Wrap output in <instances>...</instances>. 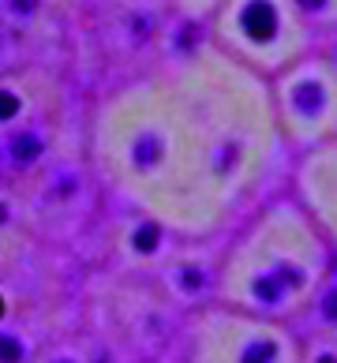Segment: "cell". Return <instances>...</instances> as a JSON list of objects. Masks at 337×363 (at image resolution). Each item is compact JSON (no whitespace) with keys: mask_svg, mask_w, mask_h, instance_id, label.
I'll return each mask as SVG.
<instances>
[{"mask_svg":"<svg viewBox=\"0 0 337 363\" xmlns=\"http://www.w3.org/2000/svg\"><path fill=\"white\" fill-rule=\"evenodd\" d=\"M0 221H4V206H0Z\"/></svg>","mask_w":337,"mask_h":363,"instance_id":"cell-11","label":"cell"},{"mask_svg":"<svg viewBox=\"0 0 337 363\" xmlns=\"http://www.w3.org/2000/svg\"><path fill=\"white\" fill-rule=\"evenodd\" d=\"M135 244H139L143 251H154V244H158V233H154L150 225H143L139 233H135Z\"/></svg>","mask_w":337,"mask_h":363,"instance_id":"cell-4","label":"cell"},{"mask_svg":"<svg viewBox=\"0 0 337 363\" xmlns=\"http://www.w3.org/2000/svg\"><path fill=\"white\" fill-rule=\"evenodd\" d=\"M19 359H23V345H19V337L4 333V337H0V363H19Z\"/></svg>","mask_w":337,"mask_h":363,"instance_id":"cell-3","label":"cell"},{"mask_svg":"<svg viewBox=\"0 0 337 363\" xmlns=\"http://www.w3.org/2000/svg\"><path fill=\"white\" fill-rule=\"evenodd\" d=\"M300 105H304V109H315V90H311V86L300 90Z\"/></svg>","mask_w":337,"mask_h":363,"instance_id":"cell-8","label":"cell"},{"mask_svg":"<svg viewBox=\"0 0 337 363\" xmlns=\"http://www.w3.org/2000/svg\"><path fill=\"white\" fill-rule=\"evenodd\" d=\"M326 318H337V289L330 292V300H326Z\"/></svg>","mask_w":337,"mask_h":363,"instance_id":"cell-9","label":"cell"},{"mask_svg":"<svg viewBox=\"0 0 337 363\" xmlns=\"http://www.w3.org/2000/svg\"><path fill=\"white\" fill-rule=\"evenodd\" d=\"M11 154H16L19 161H34L38 154H42V143H38L34 135H19L16 143H11Z\"/></svg>","mask_w":337,"mask_h":363,"instance_id":"cell-2","label":"cell"},{"mask_svg":"<svg viewBox=\"0 0 337 363\" xmlns=\"http://www.w3.org/2000/svg\"><path fill=\"white\" fill-rule=\"evenodd\" d=\"M248 30L259 34V38H266L270 30H274V11H270L266 4H255V8L248 11Z\"/></svg>","mask_w":337,"mask_h":363,"instance_id":"cell-1","label":"cell"},{"mask_svg":"<svg viewBox=\"0 0 337 363\" xmlns=\"http://www.w3.org/2000/svg\"><path fill=\"white\" fill-rule=\"evenodd\" d=\"M274 359V345H263V348H251L248 352V363H270Z\"/></svg>","mask_w":337,"mask_h":363,"instance_id":"cell-5","label":"cell"},{"mask_svg":"<svg viewBox=\"0 0 337 363\" xmlns=\"http://www.w3.org/2000/svg\"><path fill=\"white\" fill-rule=\"evenodd\" d=\"M304 4H311V8H315V4H319V0H304Z\"/></svg>","mask_w":337,"mask_h":363,"instance_id":"cell-10","label":"cell"},{"mask_svg":"<svg viewBox=\"0 0 337 363\" xmlns=\"http://www.w3.org/2000/svg\"><path fill=\"white\" fill-rule=\"evenodd\" d=\"M16 109H19V101L11 98V94H4V90H0V120H8V116L16 113Z\"/></svg>","mask_w":337,"mask_h":363,"instance_id":"cell-6","label":"cell"},{"mask_svg":"<svg viewBox=\"0 0 337 363\" xmlns=\"http://www.w3.org/2000/svg\"><path fill=\"white\" fill-rule=\"evenodd\" d=\"M255 292H259L263 300H277V285H274V281H270V277H263L259 285H255Z\"/></svg>","mask_w":337,"mask_h":363,"instance_id":"cell-7","label":"cell"}]
</instances>
